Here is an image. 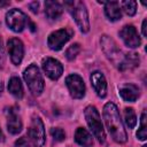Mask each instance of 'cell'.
I'll use <instances>...</instances> for the list:
<instances>
[{"instance_id":"18","label":"cell","mask_w":147,"mask_h":147,"mask_svg":"<svg viewBox=\"0 0 147 147\" xmlns=\"http://www.w3.org/2000/svg\"><path fill=\"white\" fill-rule=\"evenodd\" d=\"M75 140L82 147H92L93 139L88 131L84 127H78L75 132Z\"/></svg>"},{"instance_id":"1","label":"cell","mask_w":147,"mask_h":147,"mask_svg":"<svg viewBox=\"0 0 147 147\" xmlns=\"http://www.w3.org/2000/svg\"><path fill=\"white\" fill-rule=\"evenodd\" d=\"M103 119L105 124L108 129V132L110 133L111 138L119 144H123L127 140L126 131L124 129V125L122 123L118 109L115 103L108 102L103 107Z\"/></svg>"},{"instance_id":"24","label":"cell","mask_w":147,"mask_h":147,"mask_svg":"<svg viewBox=\"0 0 147 147\" xmlns=\"http://www.w3.org/2000/svg\"><path fill=\"white\" fill-rule=\"evenodd\" d=\"M51 136L53 137V139L55 141H62L65 138L64 131L62 129H60V127H53V129H51Z\"/></svg>"},{"instance_id":"19","label":"cell","mask_w":147,"mask_h":147,"mask_svg":"<svg viewBox=\"0 0 147 147\" xmlns=\"http://www.w3.org/2000/svg\"><path fill=\"white\" fill-rule=\"evenodd\" d=\"M8 91L17 99L23 96V86L18 77H11L8 83Z\"/></svg>"},{"instance_id":"25","label":"cell","mask_w":147,"mask_h":147,"mask_svg":"<svg viewBox=\"0 0 147 147\" xmlns=\"http://www.w3.org/2000/svg\"><path fill=\"white\" fill-rule=\"evenodd\" d=\"M15 147H29V142H28V140L25 139V137L18 138V139L15 141Z\"/></svg>"},{"instance_id":"4","label":"cell","mask_w":147,"mask_h":147,"mask_svg":"<svg viewBox=\"0 0 147 147\" xmlns=\"http://www.w3.org/2000/svg\"><path fill=\"white\" fill-rule=\"evenodd\" d=\"M84 116H85L87 125L90 126L94 137L98 139V141L100 144H103L106 140V134H105L103 125H102L101 117H100L98 109L94 106H87L84 110Z\"/></svg>"},{"instance_id":"2","label":"cell","mask_w":147,"mask_h":147,"mask_svg":"<svg viewBox=\"0 0 147 147\" xmlns=\"http://www.w3.org/2000/svg\"><path fill=\"white\" fill-rule=\"evenodd\" d=\"M101 46H102L103 53L114 63V65H116L122 71L127 70V67H126L127 65V57H126L127 54H123L122 51L118 48V46L111 38H109L108 36H102Z\"/></svg>"},{"instance_id":"21","label":"cell","mask_w":147,"mask_h":147,"mask_svg":"<svg viewBox=\"0 0 147 147\" xmlns=\"http://www.w3.org/2000/svg\"><path fill=\"white\" fill-rule=\"evenodd\" d=\"M119 7L121 9H123L125 11L126 15L129 16H133L137 11V2L136 1H131V0H127V1H122L119 3Z\"/></svg>"},{"instance_id":"11","label":"cell","mask_w":147,"mask_h":147,"mask_svg":"<svg viewBox=\"0 0 147 147\" xmlns=\"http://www.w3.org/2000/svg\"><path fill=\"white\" fill-rule=\"evenodd\" d=\"M119 36L123 39L124 44L130 47V48H136L139 47L141 44L140 37L136 30V28L133 25H125L122 28V30L119 31Z\"/></svg>"},{"instance_id":"6","label":"cell","mask_w":147,"mask_h":147,"mask_svg":"<svg viewBox=\"0 0 147 147\" xmlns=\"http://www.w3.org/2000/svg\"><path fill=\"white\" fill-rule=\"evenodd\" d=\"M28 137L33 147H42L45 144V127L42 121L34 116L28 129Z\"/></svg>"},{"instance_id":"14","label":"cell","mask_w":147,"mask_h":147,"mask_svg":"<svg viewBox=\"0 0 147 147\" xmlns=\"http://www.w3.org/2000/svg\"><path fill=\"white\" fill-rule=\"evenodd\" d=\"M119 95L127 102H133L139 96V88L134 84H123L119 86Z\"/></svg>"},{"instance_id":"31","label":"cell","mask_w":147,"mask_h":147,"mask_svg":"<svg viewBox=\"0 0 147 147\" xmlns=\"http://www.w3.org/2000/svg\"><path fill=\"white\" fill-rule=\"evenodd\" d=\"M3 140V134H2V131L0 130V141H2Z\"/></svg>"},{"instance_id":"7","label":"cell","mask_w":147,"mask_h":147,"mask_svg":"<svg viewBox=\"0 0 147 147\" xmlns=\"http://www.w3.org/2000/svg\"><path fill=\"white\" fill-rule=\"evenodd\" d=\"M6 23L14 32H22L26 26L28 17L22 10L14 8L6 14Z\"/></svg>"},{"instance_id":"20","label":"cell","mask_w":147,"mask_h":147,"mask_svg":"<svg viewBox=\"0 0 147 147\" xmlns=\"http://www.w3.org/2000/svg\"><path fill=\"white\" fill-rule=\"evenodd\" d=\"M124 121L129 129H133L137 124V116L132 108H125L124 109Z\"/></svg>"},{"instance_id":"16","label":"cell","mask_w":147,"mask_h":147,"mask_svg":"<svg viewBox=\"0 0 147 147\" xmlns=\"http://www.w3.org/2000/svg\"><path fill=\"white\" fill-rule=\"evenodd\" d=\"M62 5L57 1H46L45 2V14L49 20H57L62 15Z\"/></svg>"},{"instance_id":"26","label":"cell","mask_w":147,"mask_h":147,"mask_svg":"<svg viewBox=\"0 0 147 147\" xmlns=\"http://www.w3.org/2000/svg\"><path fill=\"white\" fill-rule=\"evenodd\" d=\"M3 64H5V51H3L2 42L0 39V67H3Z\"/></svg>"},{"instance_id":"27","label":"cell","mask_w":147,"mask_h":147,"mask_svg":"<svg viewBox=\"0 0 147 147\" xmlns=\"http://www.w3.org/2000/svg\"><path fill=\"white\" fill-rule=\"evenodd\" d=\"M29 7L31 8V10H32L33 13H38V8H39V2H38V1H33V2H31V3L29 5Z\"/></svg>"},{"instance_id":"32","label":"cell","mask_w":147,"mask_h":147,"mask_svg":"<svg viewBox=\"0 0 147 147\" xmlns=\"http://www.w3.org/2000/svg\"><path fill=\"white\" fill-rule=\"evenodd\" d=\"M142 147H147V146H146V145H144V146H142Z\"/></svg>"},{"instance_id":"5","label":"cell","mask_w":147,"mask_h":147,"mask_svg":"<svg viewBox=\"0 0 147 147\" xmlns=\"http://www.w3.org/2000/svg\"><path fill=\"white\" fill-rule=\"evenodd\" d=\"M23 78L29 90L34 95H40L44 90V78L36 64H30L23 72Z\"/></svg>"},{"instance_id":"10","label":"cell","mask_w":147,"mask_h":147,"mask_svg":"<svg viewBox=\"0 0 147 147\" xmlns=\"http://www.w3.org/2000/svg\"><path fill=\"white\" fill-rule=\"evenodd\" d=\"M8 53L10 55V60L15 65H18L22 62L24 55V46L23 42L18 38H10L7 41Z\"/></svg>"},{"instance_id":"30","label":"cell","mask_w":147,"mask_h":147,"mask_svg":"<svg viewBox=\"0 0 147 147\" xmlns=\"http://www.w3.org/2000/svg\"><path fill=\"white\" fill-rule=\"evenodd\" d=\"M2 91H3V85H2V83L0 82V95L2 94Z\"/></svg>"},{"instance_id":"23","label":"cell","mask_w":147,"mask_h":147,"mask_svg":"<svg viewBox=\"0 0 147 147\" xmlns=\"http://www.w3.org/2000/svg\"><path fill=\"white\" fill-rule=\"evenodd\" d=\"M79 52H80V45L79 44H72L71 46H69L68 47V49L65 51V57L68 59V60H74L78 54H79Z\"/></svg>"},{"instance_id":"9","label":"cell","mask_w":147,"mask_h":147,"mask_svg":"<svg viewBox=\"0 0 147 147\" xmlns=\"http://www.w3.org/2000/svg\"><path fill=\"white\" fill-rule=\"evenodd\" d=\"M67 87L74 99H82L85 95V84L79 75L72 74L65 78Z\"/></svg>"},{"instance_id":"29","label":"cell","mask_w":147,"mask_h":147,"mask_svg":"<svg viewBox=\"0 0 147 147\" xmlns=\"http://www.w3.org/2000/svg\"><path fill=\"white\" fill-rule=\"evenodd\" d=\"M9 5V1H5V0H0V8L5 7V6H8Z\"/></svg>"},{"instance_id":"17","label":"cell","mask_w":147,"mask_h":147,"mask_svg":"<svg viewBox=\"0 0 147 147\" xmlns=\"http://www.w3.org/2000/svg\"><path fill=\"white\" fill-rule=\"evenodd\" d=\"M7 127H8V131L11 134H17L22 131V122H21L18 115L16 114V111L13 110V109H10L9 113H8Z\"/></svg>"},{"instance_id":"8","label":"cell","mask_w":147,"mask_h":147,"mask_svg":"<svg viewBox=\"0 0 147 147\" xmlns=\"http://www.w3.org/2000/svg\"><path fill=\"white\" fill-rule=\"evenodd\" d=\"M74 31L71 29H60L54 32H52L48 36L47 45L53 51H60L64 44L72 37Z\"/></svg>"},{"instance_id":"28","label":"cell","mask_w":147,"mask_h":147,"mask_svg":"<svg viewBox=\"0 0 147 147\" xmlns=\"http://www.w3.org/2000/svg\"><path fill=\"white\" fill-rule=\"evenodd\" d=\"M146 22H147V21L144 20V21H142V26H141V28H142V36H144V37L147 36V31H146Z\"/></svg>"},{"instance_id":"13","label":"cell","mask_w":147,"mask_h":147,"mask_svg":"<svg viewBox=\"0 0 147 147\" xmlns=\"http://www.w3.org/2000/svg\"><path fill=\"white\" fill-rule=\"evenodd\" d=\"M91 83L93 85L94 91L100 98H105L107 95V82L102 72L94 71L91 75Z\"/></svg>"},{"instance_id":"12","label":"cell","mask_w":147,"mask_h":147,"mask_svg":"<svg viewBox=\"0 0 147 147\" xmlns=\"http://www.w3.org/2000/svg\"><path fill=\"white\" fill-rule=\"evenodd\" d=\"M42 69L45 74L53 80L59 79L63 72V67L61 62L53 57H46L42 61Z\"/></svg>"},{"instance_id":"22","label":"cell","mask_w":147,"mask_h":147,"mask_svg":"<svg viewBox=\"0 0 147 147\" xmlns=\"http://www.w3.org/2000/svg\"><path fill=\"white\" fill-rule=\"evenodd\" d=\"M147 119H146V111H142L141 114V121H140V127L137 132V138L139 140H146L147 138Z\"/></svg>"},{"instance_id":"3","label":"cell","mask_w":147,"mask_h":147,"mask_svg":"<svg viewBox=\"0 0 147 147\" xmlns=\"http://www.w3.org/2000/svg\"><path fill=\"white\" fill-rule=\"evenodd\" d=\"M64 7L71 14V16L74 17V20L77 23L80 31L84 33L88 32L90 31V21H88V13H87L85 3L82 1H78V0H72V1H65Z\"/></svg>"},{"instance_id":"15","label":"cell","mask_w":147,"mask_h":147,"mask_svg":"<svg viewBox=\"0 0 147 147\" xmlns=\"http://www.w3.org/2000/svg\"><path fill=\"white\" fill-rule=\"evenodd\" d=\"M105 14L110 21H118L122 17V9L119 7V2L117 1H108L105 2Z\"/></svg>"}]
</instances>
